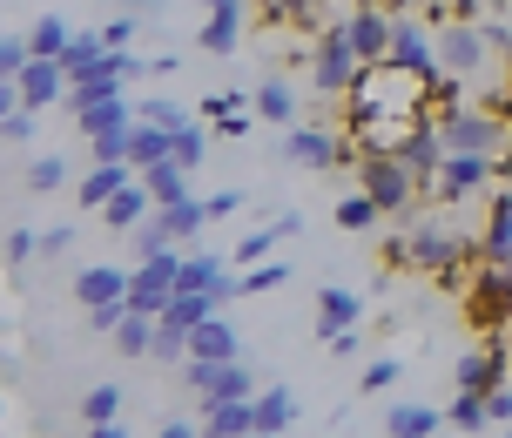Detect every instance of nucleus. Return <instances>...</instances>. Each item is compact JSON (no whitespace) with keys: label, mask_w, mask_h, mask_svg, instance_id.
<instances>
[{"label":"nucleus","mask_w":512,"mask_h":438,"mask_svg":"<svg viewBox=\"0 0 512 438\" xmlns=\"http://www.w3.org/2000/svg\"><path fill=\"white\" fill-rule=\"evenodd\" d=\"M438 81L432 68H405V61H364V75L351 81V122L364 115H398V122H425V108L438 102Z\"/></svg>","instance_id":"1"},{"label":"nucleus","mask_w":512,"mask_h":438,"mask_svg":"<svg viewBox=\"0 0 512 438\" xmlns=\"http://www.w3.org/2000/svg\"><path fill=\"white\" fill-rule=\"evenodd\" d=\"M472 250H486V243H472V236L445 230V223H418V230H405V236H391V243H384V257H391V263L432 270V277H445V284H452V270H459Z\"/></svg>","instance_id":"2"},{"label":"nucleus","mask_w":512,"mask_h":438,"mask_svg":"<svg viewBox=\"0 0 512 438\" xmlns=\"http://www.w3.org/2000/svg\"><path fill=\"white\" fill-rule=\"evenodd\" d=\"M438 135H445V149L452 155H506L512 149V122L499 115V108H438L432 115Z\"/></svg>","instance_id":"3"},{"label":"nucleus","mask_w":512,"mask_h":438,"mask_svg":"<svg viewBox=\"0 0 512 438\" xmlns=\"http://www.w3.org/2000/svg\"><path fill=\"white\" fill-rule=\"evenodd\" d=\"M182 385L196 391L203 405H230V398H256V371L243 358H189L182 364Z\"/></svg>","instance_id":"4"},{"label":"nucleus","mask_w":512,"mask_h":438,"mask_svg":"<svg viewBox=\"0 0 512 438\" xmlns=\"http://www.w3.org/2000/svg\"><path fill=\"white\" fill-rule=\"evenodd\" d=\"M364 75L358 48H351V34H344V21L324 27V41L310 48V81H317V95H351V81Z\"/></svg>","instance_id":"5"},{"label":"nucleus","mask_w":512,"mask_h":438,"mask_svg":"<svg viewBox=\"0 0 512 438\" xmlns=\"http://www.w3.org/2000/svg\"><path fill=\"white\" fill-rule=\"evenodd\" d=\"M358 176H364V189H371V203H378L384 216H411V203H418V176H411L398 155H364Z\"/></svg>","instance_id":"6"},{"label":"nucleus","mask_w":512,"mask_h":438,"mask_svg":"<svg viewBox=\"0 0 512 438\" xmlns=\"http://www.w3.org/2000/svg\"><path fill=\"white\" fill-rule=\"evenodd\" d=\"M492 176H506V162H499V155H445L432 196H438V203H465V196H479Z\"/></svg>","instance_id":"7"},{"label":"nucleus","mask_w":512,"mask_h":438,"mask_svg":"<svg viewBox=\"0 0 512 438\" xmlns=\"http://www.w3.org/2000/svg\"><path fill=\"white\" fill-rule=\"evenodd\" d=\"M486 54H492V41H486V27H472V21H452L445 34H438V68L445 75H479L486 68Z\"/></svg>","instance_id":"8"},{"label":"nucleus","mask_w":512,"mask_h":438,"mask_svg":"<svg viewBox=\"0 0 512 438\" xmlns=\"http://www.w3.org/2000/svg\"><path fill=\"white\" fill-rule=\"evenodd\" d=\"M176 263H182V250H169V257H149L135 277H128V304L149 310V317H162V310H169V297H176Z\"/></svg>","instance_id":"9"},{"label":"nucleus","mask_w":512,"mask_h":438,"mask_svg":"<svg viewBox=\"0 0 512 438\" xmlns=\"http://www.w3.org/2000/svg\"><path fill=\"white\" fill-rule=\"evenodd\" d=\"M344 149H351V135L337 142L331 129H283V162H297V169H331L344 162Z\"/></svg>","instance_id":"10"},{"label":"nucleus","mask_w":512,"mask_h":438,"mask_svg":"<svg viewBox=\"0 0 512 438\" xmlns=\"http://www.w3.org/2000/svg\"><path fill=\"white\" fill-rule=\"evenodd\" d=\"M452 385L472 391V398H486V391L506 385V344H486V351H465L459 364H452Z\"/></svg>","instance_id":"11"},{"label":"nucleus","mask_w":512,"mask_h":438,"mask_svg":"<svg viewBox=\"0 0 512 438\" xmlns=\"http://www.w3.org/2000/svg\"><path fill=\"white\" fill-rule=\"evenodd\" d=\"M68 88H75V81H68V68H61V61H48V54H34V61L21 68V102H27V108L68 102Z\"/></svg>","instance_id":"12"},{"label":"nucleus","mask_w":512,"mask_h":438,"mask_svg":"<svg viewBox=\"0 0 512 438\" xmlns=\"http://www.w3.org/2000/svg\"><path fill=\"white\" fill-rule=\"evenodd\" d=\"M384 61H405V68H432V75H445V68H438V41L411 21V14H391V54H384Z\"/></svg>","instance_id":"13"},{"label":"nucleus","mask_w":512,"mask_h":438,"mask_svg":"<svg viewBox=\"0 0 512 438\" xmlns=\"http://www.w3.org/2000/svg\"><path fill=\"white\" fill-rule=\"evenodd\" d=\"M344 34H351L358 61H384V54H391V14H384V7H351V14H344Z\"/></svg>","instance_id":"14"},{"label":"nucleus","mask_w":512,"mask_h":438,"mask_svg":"<svg viewBox=\"0 0 512 438\" xmlns=\"http://www.w3.org/2000/svg\"><path fill=\"white\" fill-rule=\"evenodd\" d=\"M155 209H162V203H155V196H149V182L135 176V182H128V189H115V196H108L102 223H108V230H115V236H128V230H142V223H149Z\"/></svg>","instance_id":"15"},{"label":"nucleus","mask_w":512,"mask_h":438,"mask_svg":"<svg viewBox=\"0 0 512 438\" xmlns=\"http://www.w3.org/2000/svg\"><path fill=\"white\" fill-rule=\"evenodd\" d=\"M142 176V169H135V162H95V169H88V176L75 182V203L81 209H95V216H102L108 209V196H115V189H128V182Z\"/></svg>","instance_id":"16"},{"label":"nucleus","mask_w":512,"mask_h":438,"mask_svg":"<svg viewBox=\"0 0 512 438\" xmlns=\"http://www.w3.org/2000/svg\"><path fill=\"white\" fill-rule=\"evenodd\" d=\"M358 317H364V297H358V290H344V284H324V290H317V337H324V344H331L337 331H351Z\"/></svg>","instance_id":"17"},{"label":"nucleus","mask_w":512,"mask_h":438,"mask_svg":"<svg viewBox=\"0 0 512 438\" xmlns=\"http://www.w3.org/2000/svg\"><path fill=\"white\" fill-rule=\"evenodd\" d=\"M128 277L135 270H122V263H88L75 277V304L95 310V304H115V297H128Z\"/></svg>","instance_id":"18"},{"label":"nucleus","mask_w":512,"mask_h":438,"mask_svg":"<svg viewBox=\"0 0 512 438\" xmlns=\"http://www.w3.org/2000/svg\"><path fill=\"white\" fill-rule=\"evenodd\" d=\"M209 21H203V54H236V41H243V0H203Z\"/></svg>","instance_id":"19"},{"label":"nucleus","mask_w":512,"mask_h":438,"mask_svg":"<svg viewBox=\"0 0 512 438\" xmlns=\"http://www.w3.org/2000/svg\"><path fill=\"white\" fill-rule=\"evenodd\" d=\"M250 432H256V398L203 405V438H250Z\"/></svg>","instance_id":"20"},{"label":"nucleus","mask_w":512,"mask_h":438,"mask_svg":"<svg viewBox=\"0 0 512 438\" xmlns=\"http://www.w3.org/2000/svg\"><path fill=\"white\" fill-rule=\"evenodd\" d=\"M189 358H243V337H236V324H223V317H203L196 331H189Z\"/></svg>","instance_id":"21"},{"label":"nucleus","mask_w":512,"mask_h":438,"mask_svg":"<svg viewBox=\"0 0 512 438\" xmlns=\"http://www.w3.org/2000/svg\"><path fill=\"white\" fill-rule=\"evenodd\" d=\"M61 68H68V81H88V75H102V68H115V48H108L102 34H75L68 54H61Z\"/></svg>","instance_id":"22"},{"label":"nucleus","mask_w":512,"mask_h":438,"mask_svg":"<svg viewBox=\"0 0 512 438\" xmlns=\"http://www.w3.org/2000/svg\"><path fill=\"white\" fill-rule=\"evenodd\" d=\"M223 284H230V263H223V257H203V250H189V257L176 263V290H209V297H216Z\"/></svg>","instance_id":"23"},{"label":"nucleus","mask_w":512,"mask_h":438,"mask_svg":"<svg viewBox=\"0 0 512 438\" xmlns=\"http://www.w3.org/2000/svg\"><path fill=\"white\" fill-rule=\"evenodd\" d=\"M128 122H142V108L128 102H102V108H75V129L88 135V142H95V135H115V129H128Z\"/></svg>","instance_id":"24"},{"label":"nucleus","mask_w":512,"mask_h":438,"mask_svg":"<svg viewBox=\"0 0 512 438\" xmlns=\"http://www.w3.org/2000/svg\"><path fill=\"white\" fill-rule=\"evenodd\" d=\"M256 115L277 122V129H297V95H290V81H283V75L256 81Z\"/></svg>","instance_id":"25"},{"label":"nucleus","mask_w":512,"mask_h":438,"mask_svg":"<svg viewBox=\"0 0 512 438\" xmlns=\"http://www.w3.org/2000/svg\"><path fill=\"white\" fill-rule=\"evenodd\" d=\"M290 418H297V391L290 385H270V391H256V432H290Z\"/></svg>","instance_id":"26"},{"label":"nucleus","mask_w":512,"mask_h":438,"mask_svg":"<svg viewBox=\"0 0 512 438\" xmlns=\"http://www.w3.org/2000/svg\"><path fill=\"white\" fill-rule=\"evenodd\" d=\"M472 310H479V317H499V310H512V263H492L486 277H479V290H472Z\"/></svg>","instance_id":"27"},{"label":"nucleus","mask_w":512,"mask_h":438,"mask_svg":"<svg viewBox=\"0 0 512 438\" xmlns=\"http://www.w3.org/2000/svg\"><path fill=\"white\" fill-rule=\"evenodd\" d=\"M169 155H176V135L169 129H155V122H135V129H128V162H135V169L169 162Z\"/></svg>","instance_id":"28"},{"label":"nucleus","mask_w":512,"mask_h":438,"mask_svg":"<svg viewBox=\"0 0 512 438\" xmlns=\"http://www.w3.org/2000/svg\"><path fill=\"white\" fill-rule=\"evenodd\" d=\"M486 263H512V189L506 196H492V216H486Z\"/></svg>","instance_id":"29"},{"label":"nucleus","mask_w":512,"mask_h":438,"mask_svg":"<svg viewBox=\"0 0 512 438\" xmlns=\"http://www.w3.org/2000/svg\"><path fill=\"white\" fill-rule=\"evenodd\" d=\"M128 95V75H115V68H102V75H88L68 88V108H102V102H122Z\"/></svg>","instance_id":"30"},{"label":"nucleus","mask_w":512,"mask_h":438,"mask_svg":"<svg viewBox=\"0 0 512 438\" xmlns=\"http://www.w3.org/2000/svg\"><path fill=\"white\" fill-rule=\"evenodd\" d=\"M182 176H189V169H182L176 155H169V162H149V169H142V182H149V196H155V203H162V209H169V203H182V196H189V189H182Z\"/></svg>","instance_id":"31"},{"label":"nucleus","mask_w":512,"mask_h":438,"mask_svg":"<svg viewBox=\"0 0 512 438\" xmlns=\"http://www.w3.org/2000/svg\"><path fill=\"white\" fill-rule=\"evenodd\" d=\"M438 425H445V418H438L432 405H391V425H384V432L391 438H432Z\"/></svg>","instance_id":"32"},{"label":"nucleus","mask_w":512,"mask_h":438,"mask_svg":"<svg viewBox=\"0 0 512 438\" xmlns=\"http://www.w3.org/2000/svg\"><path fill=\"white\" fill-rule=\"evenodd\" d=\"M115 351H122V358H149L155 351V317L149 310H128V324L115 331Z\"/></svg>","instance_id":"33"},{"label":"nucleus","mask_w":512,"mask_h":438,"mask_svg":"<svg viewBox=\"0 0 512 438\" xmlns=\"http://www.w3.org/2000/svg\"><path fill=\"white\" fill-rule=\"evenodd\" d=\"M128 236H135V257H142V263H149V257H169V250H182V243H176V230L162 223V209H155V216L142 223V230H128Z\"/></svg>","instance_id":"34"},{"label":"nucleus","mask_w":512,"mask_h":438,"mask_svg":"<svg viewBox=\"0 0 512 438\" xmlns=\"http://www.w3.org/2000/svg\"><path fill=\"white\" fill-rule=\"evenodd\" d=\"M384 209L371 203V189H351V196H344V203H337V230H351V236H364L371 230V223H378Z\"/></svg>","instance_id":"35"},{"label":"nucleus","mask_w":512,"mask_h":438,"mask_svg":"<svg viewBox=\"0 0 512 438\" xmlns=\"http://www.w3.org/2000/svg\"><path fill=\"white\" fill-rule=\"evenodd\" d=\"M277 284H290V263L263 257V263H250V270L236 277V297H263V290H277Z\"/></svg>","instance_id":"36"},{"label":"nucleus","mask_w":512,"mask_h":438,"mask_svg":"<svg viewBox=\"0 0 512 438\" xmlns=\"http://www.w3.org/2000/svg\"><path fill=\"white\" fill-rule=\"evenodd\" d=\"M162 223L176 230V243H196V236H203V223H209V209L196 203V196H182V203H169V209H162Z\"/></svg>","instance_id":"37"},{"label":"nucleus","mask_w":512,"mask_h":438,"mask_svg":"<svg viewBox=\"0 0 512 438\" xmlns=\"http://www.w3.org/2000/svg\"><path fill=\"white\" fill-rule=\"evenodd\" d=\"M27 41H34V54H48V61H61V54H68V41H75V34H68V21H61V14H41V21H34V34H27Z\"/></svg>","instance_id":"38"},{"label":"nucleus","mask_w":512,"mask_h":438,"mask_svg":"<svg viewBox=\"0 0 512 438\" xmlns=\"http://www.w3.org/2000/svg\"><path fill=\"white\" fill-rule=\"evenodd\" d=\"M81 418H88V425H108V418H122V385L81 391Z\"/></svg>","instance_id":"39"},{"label":"nucleus","mask_w":512,"mask_h":438,"mask_svg":"<svg viewBox=\"0 0 512 438\" xmlns=\"http://www.w3.org/2000/svg\"><path fill=\"white\" fill-rule=\"evenodd\" d=\"M61 182H68V162H61V155H34V162H27V189H34V196H54Z\"/></svg>","instance_id":"40"},{"label":"nucleus","mask_w":512,"mask_h":438,"mask_svg":"<svg viewBox=\"0 0 512 438\" xmlns=\"http://www.w3.org/2000/svg\"><path fill=\"white\" fill-rule=\"evenodd\" d=\"M398 378H405L398 358H371V364H364V378H358V391H364V398H378V391H391Z\"/></svg>","instance_id":"41"},{"label":"nucleus","mask_w":512,"mask_h":438,"mask_svg":"<svg viewBox=\"0 0 512 438\" xmlns=\"http://www.w3.org/2000/svg\"><path fill=\"white\" fill-rule=\"evenodd\" d=\"M142 122H155V129H169V135L196 129V122H189V108H176V102H142Z\"/></svg>","instance_id":"42"},{"label":"nucleus","mask_w":512,"mask_h":438,"mask_svg":"<svg viewBox=\"0 0 512 438\" xmlns=\"http://www.w3.org/2000/svg\"><path fill=\"white\" fill-rule=\"evenodd\" d=\"M27 61H34V41L7 34V41H0V75H7V81H21V68H27Z\"/></svg>","instance_id":"43"},{"label":"nucleus","mask_w":512,"mask_h":438,"mask_svg":"<svg viewBox=\"0 0 512 438\" xmlns=\"http://www.w3.org/2000/svg\"><path fill=\"white\" fill-rule=\"evenodd\" d=\"M452 425H459V432H479V425H492V418H486V398L459 391V398H452Z\"/></svg>","instance_id":"44"},{"label":"nucleus","mask_w":512,"mask_h":438,"mask_svg":"<svg viewBox=\"0 0 512 438\" xmlns=\"http://www.w3.org/2000/svg\"><path fill=\"white\" fill-rule=\"evenodd\" d=\"M0 135H7V149H27V142H34V115H27V102L0 115Z\"/></svg>","instance_id":"45"},{"label":"nucleus","mask_w":512,"mask_h":438,"mask_svg":"<svg viewBox=\"0 0 512 438\" xmlns=\"http://www.w3.org/2000/svg\"><path fill=\"white\" fill-rule=\"evenodd\" d=\"M34 250H41V236L27 230V223H21V230H7V263H14V270H27V263H34Z\"/></svg>","instance_id":"46"},{"label":"nucleus","mask_w":512,"mask_h":438,"mask_svg":"<svg viewBox=\"0 0 512 438\" xmlns=\"http://www.w3.org/2000/svg\"><path fill=\"white\" fill-rule=\"evenodd\" d=\"M203 149H209L203 129H182L176 135V162H182V169H203Z\"/></svg>","instance_id":"47"},{"label":"nucleus","mask_w":512,"mask_h":438,"mask_svg":"<svg viewBox=\"0 0 512 438\" xmlns=\"http://www.w3.org/2000/svg\"><path fill=\"white\" fill-rule=\"evenodd\" d=\"M135 129V122H128ZM128 129H115V135H95L88 149H95V162H128Z\"/></svg>","instance_id":"48"},{"label":"nucleus","mask_w":512,"mask_h":438,"mask_svg":"<svg viewBox=\"0 0 512 438\" xmlns=\"http://www.w3.org/2000/svg\"><path fill=\"white\" fill-rule=\"evenodd\" d=\"M486 418H492V425H512V385L486 391Z\"/></svg>","instance_id":"49"},{"label":"nucleus","mask_w":512,"mask_h":438,"mask_svg":"<svg viewBox=\"0 0 512 438\" xmlns=\"http://www.w3.org/2000/svg\"><path fill=\"white\" fill-rule=\"evenodd\" d=\"M135 21H142V14H115V21L102 27V41H108V48H128V34H135Z\"/></svg>","instance_id":"50"},{"label":"nucleus","mask_w":512,"mask_h":438,"mask_svg":"<svg viewBox=\"0 0 512 438\" xmlns=\"http://www.w3.org/2000/svg\"><path fill=\"white\" fill-rule=\"evenodd\" d=\"M203 209H209V216H236L243 196H236V189H216V196H203Z\"/></svg>","instance_id":"51"},{"label":"nucleus","mask_w":512,"mask_h":438,"mask_svg":"<svg viewBox=\"0 0 512 438\" xmlns=\"http://www.w3.org/2000/svg\"><path fill=\"white\" fill-rule=\"evenodd\" d=\"M155 438H203V425H189V418H169V425H155Z\"/></svg>","instance_id":"52"},{"label":"nucleus","mask_w":512,"mask_h":438,"mask_svg":"<svg viewBox=\"0 0 512 438\" xmlns=\"http://www.w3.org/2000/svg\"><path fill=\"white\" fill-rule=\"evenodd\" d=\"M277 14H283V21H310V14H317V0H277Z\"/></svg>","instance_id":"53"},{"label":"nucleus","mask_w":512,"mask_h":438,"mask_svg":"<svg viewBox=\"0 0 512 438\" xmlns=\"http://www.w3.org/2000/svg\"><path fill=\"white\" fill-rule=\"evenodd\" d=\"M331 351H337V358H358L364 337H358V331H337V337H331Z\"/></svg>","instance_id":"54"},{"label":"nucleus","mask_w":512,"mask_h":438,"mask_svg":"<svg viewBox=\"0 0 512 438\" xmlns=\"http://www.w3.org/2000/svg\"><path fill=\"white\" fill-rule=\"evenodd\" d=\"M68 243H75V230H41V250H48V257H61Z\"/></svg>","instance_id":"55"},{"label":"nucleus","mask_w":512,"mask_h":438,"mask_svg":"<svg viewBox=\"0 0 512 438\" xmlns=\"http://www.w3.org/2000/svg\"><path fill=\"white\" fill-rule=\"evenodd\" d=\"M486 41H492V48H506V54H512V21H486Z\"/></svg>","instance_id":"56"},{"label":"nucleus","mask_w":512,"mask_h":438,"mask_svg":"<svg viewBox=\"0 0 512 438\" xmlns=\"http://www.w3.org/2000/svg\"><path fill=\"white\" fill-rule=\"evenodd\" d=\"M88 438H128V425H122V418H108V425H88Z\"/></svg>","instance_id":"57"},{"label":"nucleus","mask_w":512,"mask_h":438,"mask_svg":"<svg viewBox=\"0 0 512 438\" xmlns=\"http://www.w3.org/2000/svg\"><path fill=\"white\" fill-rule=\"evenodd\" d=\"M492 108H499V115H506V122H512V95H499V102H492Z\"/></svg>","instance_id":"58"},{"label":"nucleus","mask_w":512,"mask_h":438,"mask_svg":"<svg viewBox=\"0 0 512 438\" xmlns=\"http://www.w3.org/2000/svg\"><path fill=\"white\" fill-rule=\"evenodd\" d=\"M250 438H270V432H250Z\"/></svg>","instance_id":"59"},{"label":"nucleus","mask_w":512,"mask_h":438,"mask_svg":"<svg viewBox=\"0 0 512 438\" xmlns=\"http://www.w3.org/2000/svg\"><path fill=\"white\" fill-rule=\"evenodd\" d=\"M499 438H512V432H499Z\"/></svg>","instance_id":"60"}]
</instances>
